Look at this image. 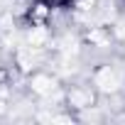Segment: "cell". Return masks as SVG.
Listing matches in <instances>:
<instances>
[{"label":"cell","mask_w":125,"mask_h":125,"mask_svg":"<svg viewBox=\"0 0 125 125\" xmlns=\"http://www.w3.org/2000/svg\"><path fill=\"white\" fill-rule=\"evenodd\" d=\"M96 83H98L101 88H105V91H113V88H118V74H115V71H110V69H105V71H101V74H98Z\"/></svg>","instance_id":"cell-1"},{"label":"cell","mask_w":125,"mask_h":125,"mask_svg":"<svg viewBox=\"0 0 125 125\" xmlns=\"http://www.w3.org/2000/svg\"><path fill=\"white\" fill-rule=\"evenodd\" d=\"M34 83H37V86H34L37 91H49V81H47V79H37Z\"/></svg>","instance_id":"cell-2"}]
</instances>
